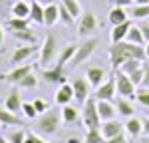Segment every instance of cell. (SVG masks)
Returning <instances> with one entry per match:
<instances>
[{"instance_id":"11","label":"cell","mask_w":149,"mask_h":143,"mask_svg":"<svg viewBox=\"0 0 149 143\" xmlns=\"http://www.w3.org/2000/svg\"><path fill=\"white\" fill-rule=\"evenodd\" d=\"M72 87H74V99H76L80 106L86 103L88 97H92V95H90V87H92V85H90L88 80H84V78H74Z\"/></svg>"},{"instance_id":"36","label":"cell","mask_w":149,"mask_h":143,"mask_svg":"<svg viewBox=\"0 0 149 143\" xmlns=\"http://www.w3.org/2000/svg\"><path fill=\"white\" fill-rule=\"evenodd\" d=\"M143 66V60H127L125 64L119 68V72H123V74H131L133 70H137Z\"/></svg>"},{"instance_id":"44","label":"cell","mask_w":149,"mask_h":143,"mask_svg":"<svg viewBox=\"0 0 149 143\" xmlns=\"http://www.w3.org/2000/svg\"><path fill=\"white\" fill-rule=\"evenodd\" d=\"M143 87H149V64L143 66V83H141Z\"/></svg>"},{"instance_id":"53","label":"cell","mask_w":149,"mask_h":143,"mask_svg":"<svg viewBox=\"0 0 149 143\" xmlns=\"http://www.w3.org/2000/svg\"><path fill=\"white\" fill-rule=\"evenodd\" d=\"M135 4H149V0H135Z\"/></svg>"},{"instance_id":"23","label":"cell","mask_w":149,"mask_h":143,"mask_svg":"<svg viewBox=\"0 0 149 143\" xmlns=\"http://www.w3.org/2000/svg\"><path fill=\"white\" fill-rule=\"evenodd\" d=\"M109 22H111V26H117V24H123L129 20V14L125 12V8L123 6H113L111 10H109Z\"/></svg>"},{"instance_id":"48","label":"cell","mask_w":149,"mask_h":143,"mask_svg":"<svg viewBox=\"0 0 149 143\" xmlns=\"http://www.w3.org/2000/svg\"><path fill=\"white\" fill-rule=\"evenodd\" d=\"M141 121H143V135L149 137V117H143Z\"/></svg>"},{"instance_id":"24","label":"cell","mask_w":149,"mask_h":143,"mask_svg":"<svg viewBox=\"0 0 149 143\" xmlns=\"http://www.w3.org/2000/svg\"><path fill=\"white\" fill-rule=\"evenodd\" d=\"M115 109H117V113L119 115H123V117H133V101L131 99H125V97H117V101H115Z\"/></svg>"},{"instance_id":"43","label":"cell","mask_w":149,"mask_h":143,"mask_svg":"<svg viewBox=\"0 0 149 143\" xmlns=\"http://www.w3.org/2000/svg\"><path fill=\"white\" fill-rule=\"evenodd\" d=\"M103 143H127V137L123 133L115 135V137H109V139H103Z\"/></svg>"},{"instance_id":"25","label":"cell","mask_w":149,"mask_h":143,"mask_svg":"<svg viewBox=\"0 0 149 143\" xmlns=\"http://www.w3.org/2000/svg\"><path fill=\"white\" fill-rule=\"evenodd\" d=\"M10 12L14 18H30V4L22 0V2H12Z\"/></svg>"},{"instance_id":"54","label":"cell","mask_w":149,"mask_h":143,"mask_svg":"<svg viewBox=\"0 0 149 143\" xmlns=\"http://www.w3.org/2000/svg\"><path fill=\"white\" fill-rule=\"evenodd\" d=\"M0 143H8V139L6 137H0Z\"/></svg>"},{"instance_id":"2","label":"cell","mask_w":149,"mask_h":143,"mask_svg":"<svg viewBox=\"0 0 149 143\" xmlns=\"http://www.w3.org/2000/svg\"><path fill=\"white\" fill-rule=\"evenodd\" d=\"M60 121H62V113L56 111V109H48L46 113H42L38 117V133L40 135H46V137H52L58 133V127H60Z\"/></svg>"},{"instance_id":"49","label":"cell","mask_w":149,"mask_h":143,"mask_svg":"<svg viewBox=\"0 0 149 143\" xmlns=\"http://www.w3.org/2000/svg\"><path fill=\"white\" fill-rule=\"evenodd\" d=\"M2 44H4V26L0 22V48H2Z\"/></svg>"},{"instance_id":"14","label":"cell","mask_w":149,"mask_h":143,"mask_svg":"<svg viewBox=\"0 0 149 143\" xmlns=\"http://www.w3.org/2000/svg\"><path fill=\"white\" fill-rule=\"evenodd\" d=\"M100 131H102L103 139H109V137H115V135L123 133V123H119L117 119L102 121V125H100Z\"/></svg>"},{"instance_id":"10","label":"cell","mask_w":149,"mask_h":143,"mask_svg":"<svg viewBox=\"0 0 149 143\" xmlns=\"http://www.w3.org/2000/svg\"><path fill=\"white\" fill-rule=\"evenodd\" d=\"M95 99H105V101H113L115 95H117V90H115V74L109 76L102 85L95 87Z\"/></svg>"},{"instance_id":"28","label":"cell","mask_w":149,"mask_h":143,"mask_svg":"<svg viewBox=\"0 0 149 143\" xmlns=\"http://www.w3.org/2000/svg\"><path fill=\"white\" fill-rule=\"evenodd\" d=\"M12 36L22 42V44H36V34L32 32V28H26V30H18V32H12Z\"/></svg>"},{"instance_id":"5","label":"cell","mask_w":149,"mask_h":143,"mask_svg":"<svg viewBox=\"0 0 149 143\" xmlns=\"http://www.w3.org/2000/svg\"><path fill=\"white\" fill-rule=\"evenodd\" d=\"M113 74H115V90H117V95L133 101L135 99V94H137V87L133 85V82L119 70H113Z\"/></svg>"},{"instance_id":"17","label":"cell","mask_w":149,"mask_h":143,"mask_svg":"<svg viewBox=\"0 0 149 143\" xmlns=\"http://www.w3.org/2000/svg\"><path fill=\"white\" fill-rule=\"evenodd\" d=\"M74 99V87H72V83H62L60 87H58L56 92V103H60V106H70V101Z\"/></svg>"},{"instance_id":"1","label":"cell","mask_w":149,"mask_h":143,"mask_svg":"<svg viewBox=\"0 0 149 143\" xmlns=\"http://www.w3.org/2000/svg\"><path fill=\"white\" fill-rule=\"evenodd\" d=\"M127 60H145V48L131 42H117L109 46V64L113 70H119Z\"/></svg>"},{"instance_id":"45","label":"cell","mask_w":149,"mask_h":143,"mask_svg":"<svg viewBox=\"0 0 149 143\" xmlns=\"http://www.w3.org/2000/svg\"><path fill=\"white\" fill-rule=\"evenodd\" d=\"M139 28H141V34H143V40H145V44H147V42H149V22L141 24Z\"/></svg>"},{"instance_id":"37","label":"cell","mask_w":149,"mask_h":143,"mask_svg":"<svg viewBox=\"0 0 149 143\" xmlns=\"http://www.w3.org/2000/svg\"><path fill=\"white\" fill-rule=\"evenodd\" d=\"M58 12H60V22H62V24L72 26V24L76 22V18H74V16H72V14H70V12L62 6V4H58Z\"/></svg>"},{"instance_id":"7","label":"cell","mask_w":149,"mask_h":143,"mask_svg":"<svg viewBox=\"0 0 149 143\" xmlns=\"http://www.w3.org/2000/svg\"><path fill=\"white\" fill-rule=\"evenodd\" d=\"M36 52H38L36 44H20V46H16L14 48V54H12V58H10V66L12 68L22 66L24 62L30 58V56H34Z\"/></svg>"},{"instance_id":"19","label":"cell","mask_w":149,"mask_h":143,"mask_svg":"<svg viewBox=\"0 0 149 143\" xmlns=\"http://www.w3.org/2000/svg\"><path fill=\"white\" fill-rule=\"evenodd\" d=\"M123 131H125L129 137H139L143 133V121L139 117H127V121L123 123Z\"/></svg>"},{"instance_id":"22","label":"cell","mask_w":149,"mask_h":143,"mask_svg":"<svg viewBox=\"0 0 149 143\" xmlns=\"http://www.w3.org/2000/svg\"><path fill=\"white\" fill-rule=\"evenodd\" d=\"M76 50H78V44H68V46H64L60 50V54H58L56 64L58 66H66L68 62H72L74 56H76Z\"/></svg>"},{"instance_id":"38","label":"cell","mask_w":149,"mask_h":143,"mask_svg":"<svg viewBox=\"0 0 149 143\" xmlns=\"http://www.w3.org/2000/svg\"><path fill=\"white\" fill-rule=\"evenodd\" d=\"M6 139H8V143H24L26 133H24V129H14L6 135Z\"/></svg>"},{"instance_id":"4","label":"cell","mask_w":149,"mask_h":143,"mask_svg":"<svg viewBox=\"0 0 149 143\" xmlns=\"http://www.w3.org/2000/svg\"><path fill=\"white\" fill-rule=\"evenodd\" d=\"M54 60H58V40L54 32H48L44 38V44L40 48V64H42V68H46Z\"/></svg>"},{"instance_id":"55","label":"cell","mask_w":149,"mask_h":143,"mask_svg":"<svg viewBox=\"0 0 149 143\" xmlns=\"http://www.w3.org/2000/svg\"><path fill=\"white\" fill-rule=\"evenodd\" d=\"M141 143H149V137H147V139H143V141H141Z\"/></svg>"},{"instance_id":"27","label":"cell","mask_w":149,"mask_h":143,"mask_svg":"<svg viewBox=\"0 0 149 143\" xmlns=\"http://www.w3.org/2000/svg\"><path fill=\"white\" fill-rule=\"evenodd\" d=\"M30 22L44 24V6L36 0H32V4H30Z\"/></svg>"},{"instance_id":"15","label":"cell","mask_w":149,"mask_h":143,"mask_svg":"<svg viewBox=\"0 0 149 143\" xmlns=\"http://www.w3.org/2000/svg\"><path fill=\"white\" fill-rule=\"evenodd\" d=\"M86 80L90 82L92 87H97V85H102L103 80H105V70H103L102 66H90V68L86 70Z\"/></svg>"},{"instance_id":"13","label":"cell","mask_w":149,"mask_h":143,"mask_svg":"<svg viewBox=\"0 0 149 143\" xmlns=\"http://www.w3.org/2000/svg\"><path fill=\"white\" fill-rule=\"evenodd\" d=\"M22 95H20V92H18V87H14L10 94L6 95V99H4V107L8 109V111H12V113H20L22 111Z\"/></svg>"},{"instance_id":"3","label":"cell","mask_w":149,"mask_h":143,"mask_svg":"<svg viewBox=\"0 0 149 143\" xmlns=\"http://www.w3.org/2000/svg\"><path fill=\"white\" fill-rule=\"evenodd\" d=\"M81 119H84V125L88 129H100L102 119H100V113H97V99L95 97L86 99L84 109H81Z\"/></svg>"},{"instance_id":"46","label":"cell","mask_w":149,"mask_h":143,"mask_svg":"<svg viewBox=\"0 0 149 143\" xmlns=\"http://www.w3.org/2000/svg\"><path fill=\"white\" fill-rule=\"evenodd\" d=\"M113 2H115V6H123L125 8V6H131L135 0H113Z\"/></svg>"},{"instance_id":"35","label":"cell","mask_w":149,"mask_h":143,"mask_svg":"<svg viewBox=\"0 0 149 143\" xmlns=\"http://www.w3.org/2000/svg\"><path fill=\"white\" fill-rule=\"evenodd\" d=\"M143 66H145V64H143ZM143 66H141V68H137V70H133L131 74H125L127 78L133 82V85H135V87H141V83H143Z\"/></svg>"},{"instance_id":"32","label":"cell","mask_w":149,"mask_h":143,"mask_svg":"<svg viewBox=\"0 0 149 143\" xmlns=\"http://www.w3.org/2000/svg\"><path fill=\"white\" fill-rule=\"evenodd\" d=\"M131 16L135 20H145V18H149V4H135L133 10H131Z\"/></svg>"},{"instance_id":"6","label":"cell","mask_w":149,"mask_h":143,"mask_svg":"<svg viewBox=\"0 0 149 143\" xmlns=\"http://www.w3.org/2000/svg\"><path fill=\"white\" fill-rule=\"evenodd\" d=\"M95 48H97V40H95V38H86L80 46H78L76 56H74V60H72V62H70V66H72V68H78L80 64L88 62V60L93 56Z\"/></svg>"},{"instance_id":"8","label":"cell","mask_w":149,"mask_h":143,"mask_svg":"<svg viewBox=\"0 0 149 143\" xmlns=\"http://www.w3.org/2000/svg\"><path fill=\"white\" fill-rule=\"evenodd\" d=\"M95 28H97V20H95V14L92 10L84 12L80 16V22H78V36L80 38H88L90 34L95 32Z\"/></svg>"},{"instance_id":"16","label":"cell","mask_w":149,"mask_h":143,"mask_svg":"<svg viewBox=\"0 0 149 143\" xmlns=\"http://www.w3.org/2000/svg\"><path fill=\"white\" fill-rule=\"evenodd\" d=\"M97 113H100V119L102 121H109V119H115V103L113 101H105V99H97Z\"/></svg>"},{"instance_id":"34","label":"cell","mask_w":149,"mask_h":143,"mask_svg":"<svg viewBox=\"0 0 149 143\" xmlns=\"http://www.w3.org/2000/svg\"><path fill=\"white\" fill-rule=\"evenodd\" d=\"M36 85H38V78H36L32 72H30V74H28V76L24 78L22 82L18 83V87H22V90H34Z\"/></svg>"},{"instance_id":"52","label":"cell","mask_w":149,"mask_h":143,"mask_svg":"<svg viewBox=\"0 0 149 143\" xmlns=\"http://www.w3.org/2000/svg\"><path fill=\"white\" fill-rule=\"evenodd\" d=\"M145 58L149 60V42H147V44H145Z\"/></svg>"},{"instance_id":"47","label":"cell","mask_w":149,"mask_h":143,"mask_svg":"<svg viewBox=\"0 0 149 143\" xmlns=\"http://www.w3.org/2000/svg\"><path fill=\"white\" fill-rule=\"evenodd\" d=\"M10 2H12V0H0V14L6 12V8L10 6Z\"/></svg>"},{"instance_id":"33","label":"cell","mask_w":149,"mask_h":143,"mask_svg":"<svg viewBox=\"0 0 149 143\" xmlns=\"http://www.w3.org/2000/svg\"><path fill=\"white\" fill-rule=\"evenodd\" d=\"M135 101L141 103L143 107H149V87H137V94H135Z\"/></svg>"},{"instance_id":"21","label":"cell","mask_w":149,"mask_h":143,"mask_svg":"<svg viewBox=\"0 0 149 143\" xmlns=\"http://www.w3.org/2000/svg\"><path fill=\"white\" fill-rule=\"evenodd\" d=\"M56 22H60V12H58V4H48L44 6V26L52 28Z\"/></svg>"},{"instance_id":"51","label":"cell","mask_w":149,"mask_h":143,"mask_svg":"<svg viewBox=\"0 0 149 143\" xmlns=\"http://www.w3.org/2000/svg\"><path fill=\"white\" fill-rule=\"evenodd\" d=\"M66 143H81V141H80V139H78V137H70V139H68V141H66Z\"/></svg>"},{"instance_id":"40","label":"cell","mask_w":149,"mask_h":143,"mask_svg":"<svg viewBox=\"0 0 149 143\" xmlns=\"http://www.w3.org/2000/svg\"><path fill=\"white\" fill-rule=\"evenodd\" d=\"M22 115L28 119H36L38 117V111L34 109V106H32V101H24L22 103Z\"/></svg>"},{"instance_id":"56","label":"cell","mask_w":149,"mask_h":143,"mask_svg":"<svg viewBox=\"0 0 149 143\" xmlns=\"http://www.w3.org/2000/svg\"><path fill=\"white\" fill-rule=\"evenodd\" d=\"M12 2H22V0H12Z\"/></svg>"},{"instance_id":"30","label":"cell","mask_w":149,"mask_h":143,"mask_svg":"<svg viewBox=\"0 0 149 143\" xmlns=\"http://www.w3.org/2000/svg\"><path fill=\"white\" fill-rule=\"evenodd\" d=\"M125 40H127V42H131V44H137V46H143V44H145V40H143V34H141V28H139V26H131V28H129Z\"/></svg>"},{"instance_id":"50","label":"cell","mask_w":149,"mask_h":143,"mask_svg":"<svg viewBox=\"0 0 149 143\" xmlns=\"http://www.w3.org/2000/svg\"><path fill=\"white\" fill-rule=\"evenodd\" d=\"M36 2H40L42 6H48V4H54L56 0H36Z\"/></svg>"},{"instance_id":"29","label":"cell","mask_w":149,"mask_h":143,"mask_svg":"<svg viewBox=\"0 0 149 143\" xmlns=\"http://www.w3.org/2000/svg\"><path fill=\"white\" fill-rule=\"evenodd\" d=\"M60 113H62V121H66V123H74V121L78 119V115H80L78 107H74L72 103H70V106H64Z\"/></svg>"},{"instance_id":"18","label":"cell","mask_w":149,"mask_h":143,"mask_svg":"<svg viewBox=\"0 0 149 143\" xmlns=\"http://www.w3.org/2000/svg\"><path fill=\"white\" fill-rule=\"evenodd\" d=\"M133 26V22H131V18L127 20V22L123 24H117V26H113L111 28V34H109V38H111V44H117V42H123L127 38V32H129V28Z\"/></svg>"},{"instance_id":"26","label":"cell","mask_w":149,"mask_h":143,"mask_svg":"<svg viewBox=\"0 0 149 143\" xmlns=\"http://www.w3.org/2000/svg\"><path fill=\"white\" fill-rule=\"evenodd\" d=\"M6 28L10 30V32H18V30H26V28H30V18H8L6 20Z\"/></svg>"},{"instance_id":"41","label":"cell","mask_w":149,"mask_h":143,"mask_svg":"<svg viewBox=\"0 0 149 143\" xmlns=\"http://www.w3.org/2000/svg\"><path fill=\"white\" fill-rule=\"evenodd\" d=\"M32 106H34V109L38 111V115H42V113H46V111H48V103H46V99H42V97L34 99Z\"/></svg>"},{"instance_id":"12","label":"cell","mask_w":149,"mask_h":143,"mask_svg":"<svg viewBox=\"0 0 149 143\" xmlns=\"http://www.w3.org/2000/svg\"><path fill=\"white\" fill-rule=\"evenodd\" d=\"M42 80H46L48 83H66V74H64V66H54L52 70H48V68H44L42 70Z\"/></svg>"},{"instance_id":"9","label":"cell","mask_w":149,"mask_h":143,"mask_svg":"<svg viewBox=\"0 0 149 143\" xmlns=\"http://www.w3.org/2000/svg\"><path fill=\"white\" fill-rule=\"evenodd\" d=\"M32 70H34V66H32V64H22V66H16L14 70L6 72V74H0V80H4V82H8V83H14V85H18V83L22 82V80Z\"/></svg>"},{"instance_id":"39","label":"cell","mask_w":149,"mask_h":143,"mask_svg":"<svg viewBox=\"0 0 149 143\" xmlns=\"http://www.w3.org/2000/svg\"><path fill=\"white\" fill-rule=\"evenodd\" d=\"M86 143H103V135L100 129H88L86 133Z\"/></svg>"},{"instance_id":"20","label":"cell","mask_w":149,"mask_h":143,"mask_svg":"<svg viewBox=\"0 0 149 143\" xmlns=\"http://www.w3.org/2000/svg\"><path fill=\"white\" fill-rule=\"evenodd\" d=\"M0 123H2V125H16V127H24V125H22V117H20V115H16V113H12V111H8L4 106L0 107Z\"/></svg>"},{"instance_id":"42","label":"cell","mask_w":149,"mask_h":143,"mask_svg":"<svg viewBox=\"0 0 149 143\" xmlns=\"http://www.w3.org/2000/svg\"><path fill=\"white\" fill-rule=\"evenodd\" d=\"M24 143H48V141H44V139H42L38 133H34V131H28V133H26Z\"/></svg>"},{"instance_id":"31","label":"cell","mask_w":149,"mask_h":143,"mask_svg":"<svg viewBox=\"0 0 149 143\" xmlns=\"http://www.w3.org/2000/svg\"><path fill=\"white\" fill-rule=\"evenodd\" d=\"M60 4H62V6H64V8H66V10H68L70 14L74 16V18H78V16H81V14H84L78 0H62Z\"/></svg>"}]
</instances>
